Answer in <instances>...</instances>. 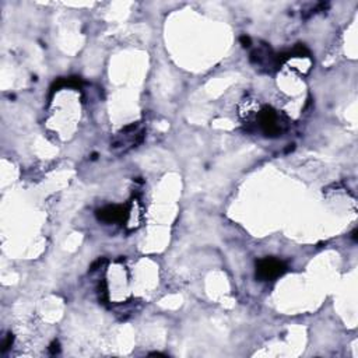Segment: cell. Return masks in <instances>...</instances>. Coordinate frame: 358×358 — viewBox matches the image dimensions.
<instances>
[{
  "label": "cell",
  "mask_w": 358,
  "mask_h": 358,
  "mask_svg": "<svg viewBox=\"0 0 358 358\" xmlns=\"http://www.w3.org/2000/svg\"><path fill=\"white\" fill-rule=\"evenodd\" d=\"M287 271V266L276 258H264L256 262V278L260 281H271L283 276Z\"/></svg>",
  "instance_id": "1"
},
{
  "label": "cell",
  "mask_w": 358,
  "mask_h": 358,
  "mask_svg": "<svg viewBox=\"0 0 358 358\" xmlns=\"http://www.w3.org/2000/svg\"><path fill=\"white\" fill-rule=\"evenodd\" d=\"M259 125H260L263 133L268 137H276L281 133L280 125L277 123V114L270 106H266L259 114Z\"/></svg>",
  "instance_id": "2"
},
{
  "label": "cell",
  "mask_w": 358,
  "mask_h": 358,
  "mask_svg": "<svg viewBox=\"0 0 358 358\" xmlns=\"http://www.w3.org/2000/svg\"><path fill=\"white\" fill-rule=\"evenodd\" d=\"M97 218L104 223H123L128 218L129 211L125 206H105L102 209L97 210L95 213Z\"/></svg>",
  "instance_id": "3"
},
{
  "label": "cell",
  "mask_w": 358,
  "mask_h": 358,
  "mask_svg": "<svg viewBox=\"0 0 358 358\" xmlns=\"http://www.w3.org/2000/svg\"><path fill=\"white\" fill-rule=\"evenodd\" d=\"M13 341H14V336H13L11 333H8L7 336H6V339H4V341H3V344H2V353H6V351H7L8 348L11 347Z\"/></svg>",
  "instance_id": "4"
},
{
  "label": "cell",
  "mask_w": 358,
  "mask_h": 358,
  "mask_svg": "<svg viewBox=\"0 0 358 358\" xmlns=\"http://www.w3.org/2000/svg\"><path fill=\"white\" fill-rule=\"evenodd\" d=\"M60 351V344L57 340H55V341L51 343V346H49V353L52 354V356H55V354H57Z\"/></svg>",
  "instance_id": "5"
},
{
  "label": "cell",
  "mask_w": 358,
  "mask_h": 358,
  "mask_svg": "<svg viewBox=\"0 0 358 358\" xmlns=\"http://www.w3.org/2000/svg\"><path fill=\"white\" fill-rule=\"evenodd\" d=\"M104 263H105V258H102V259L99 258V259H98L97 262H94V263L91 264V267H90V271H94V270H97V268H98V267H101V266H102Z\"/></svg>",
  "instance_id": "6"
},
{
  "label": "cell",
  "mask_w": 358,
  "mask_h": 358,
  "mask_svg": "<svg viewBox=\"0 0 358 358\" xmlns=\"http://www.w3.org/2000/svg\"><path fill=\"white\" fill-rule=\"evenodd\" d=\"M239 41H241V44H242V46H244V48H248V46L252 45V41H250L249 36H245V35H244V36H241V38H239Z\"/></svg>",
  "instance_id": "7"
},
{
  "label": "cell",
  "mask_w": 358,
  "mask_h": 358,
  "mask_svg": "<svg viewBox=\"0 0 358 358\" xmlns=\"http://www.w3.org/2000/svg\"><path fill=\"white\" fill-rule=\"evenodd\" d=\"M150 356H154V357H167L165 354H161V353H150Z\"/></svg>",
  "instance_id": "8"
},
{
  "label": "cell",
  "mask_w": 358,
  "mask_h": 358,
  "mask_svg": "<svg viewBox=\"0 0 358 358\" xmlns=\"http://www.w3.org/2000/svg\"><path fill=\"white\" fill-rule=\"evenodd\" d=\"M293 150H294V144H290V147L285 150V152H290V151H293Z\"/></svg>",
  "instance_id": "9"
},
{
  "label": "cell",
  "mask_w": 358,
  "mask_h": 358,
  "mask_svg": "<svg viewBox=\"0 0 358 358\" xmlns=\"http://www.w3.org/2000/svg\"><path fill=\"white\" fill-rule=\"evenodd\" d=\"M351 236H353L354 239H357V230H354V231H353V234H351Z\"/></svg>",
  "instance_id": "10"
}]
</instances>
